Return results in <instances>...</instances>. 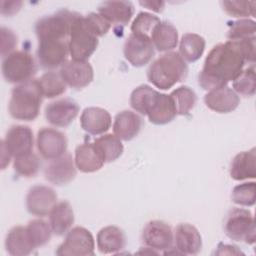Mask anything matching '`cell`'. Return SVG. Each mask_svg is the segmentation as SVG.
<instances>
[{
	"instance_id": "8992f818",
	"label": "cell",
	"mask_w": 256,
	"mask_h": 256,
	"mask_svg": "<svg viewBox=\"0 0 256 256\" xmlns=\"http://www.w3.org/2000/svg\"><path fill=\"white\" fill-rule=\"evenodd\" d=\"M36 72V62L26 51H14L3 59L2 74L7 82L24 83L31 80Z\"/></svg>"
},
{
	"instance_id": "9a60e30c",
	"label": "cell",
	"mask_w": 256,
	"mask_h": 256,
	"mask_svg": "<svg viewBox=\"0 0 256 256\" xmlns=\"http://www.w3.org/2000/svg\"><path fill=\"white\" fill-rule=\"evenodd\" d=\"M2 144L14 158L25 155L32 152L33 132L28 126L14 125L7 131Z\"/></svg>"
},
{
	"instance_id": "74e56055",
	"label": "cell",
	"mask_w": 256,
	"mask_h": 256,
	"mask_svg": "<svg viewBox=\"0 0 256 256\" xmlns=\"http://www.w3.org/2000/svg\"><path fill=\"white\" fill-rule=\"evenodd\" d=\"M39 168H40L39 158L33 152L16 157L14 160L15 172L18 175L23 177L35 176L38 173Z\"/></svg>"
},
{
	"instance_id": "cb8c5ba5",
	"label": "cell",
	"mask_w": 256,
	"mask_h": 256,
	"mask_svg": "<svg viewBox=\"0 0 256 256\" xmlns=\"http://www.w3.org/2000/svg\"><path fill=\"white\" fill-rule=\"evenodd\" d=\"M5 247L7 252L13 256H26L36 249L27 232V228L23 226L13 227L8 232Z\"/></svg>"
},
{
	"instance_id": "f6af8a7d",
	"label": "cell",
	"mask_w": 256,
	"mask_h": 256,
	"mask_svg": "<svg viewBox=\"0 0 256 256\" xmlns=\"http://www.w3.org/2000/svg\"><path fill=\"white\" fill-rule=\"evenodd\" d=\"M218 250L216 251V254H229V255H234V254H242V252L240 250L237 249L236 246L233 245H227V244H222L220 243L218 245Z\"/></svg>"
},
{
	"instance_id": "83f0119b",
	"label": "cell",
	"mask_w": 256,
	"mask_h": 256,
	"mask_svg": "<svg viewBox=\"0 0 256 256\" xmlns=\"http://www.w3.org/2000/svg\"><path fill=\"white\" fill-rule=\"evenodd\" d=\"M74 223V213L67 201L57 203L49 214V224L54 234H65Z\"/></svg>"
},
{
	"instance_id": "7402d4cb",
	"label": "cell",
	"mask_w": 256,
	"mask_h": 256,
	"mask_svg": "<svg viewBox=\"0 0 256 256\" xmlns=\"http://www.w3.org/2000/svg\"><path fill=\"white\" fill-rule=\"evenodd\" d=\"M141 127V117L133 111L124 110L115 116L113 131L120 140L129 141L138 135Z\"/></svg>"
},
{
	"instance_id": "30bf717a",
	"label": "cell",
	"mask_w": 256,
	"mask_h": 256,
	"mask_svg": "<svg viewBox=\"0 0 256 256\" xmlns=\"http://www.w3.org/2000/svg\"><path fill=\"white\" fill-rule=\"evenodd\" d=\"M69 47L67 40L39 41L37 57L40 65L45 69H55L63 66L67 61Z\"/></svg>"
},
{
	"instance_id": "4dcf8cb0",
	"label": "cell",
	"mask_w": 256,
	"mask_h": 256,
	"mask_svg": "<svg viewBox=\"0 0 256 256\" xmlns=\"http://www.w3.org/2000/svg\"><path fill=\"white\" fill-rule=\"evenodd\" d=\"M158 91L148 85H140L135 88L130 96V105L138 113L147 115Z\"/></svg>"
},
{
	"instance_id": "8fae6325",
	"label": "cell",
	"mask_w": 256,
	"mask_h": 256,
	"mask_svg": "<svg viewBox=\"0 0 256 256\" xmlns=\"http://www.w3.org/2000/svg\"><path fill=\"white\" fill-rule=\"evenodd\" d=\"M154 46L151 39L131 33L124 44V56L135 67H142L154 56Z\"/></svg>"
},
{
	"instance_id": "7bdbcfd3",
	"label": "cell",
	"mask_w": 256,
	"mask_h": 256,
	"mask_svg": "<svg viewBox=\"0 0 256 256\" xmlns=\"http://www.w3.org/2000/svg\"><path fill=\"white\" fill-rule=\"evenodd\" d=\"M17 45V37L14 32L8 28H1V55L6 57L12 53L13 49Z\"/></svg>"
},
{
	"instance_id": "bcb514c9",
	"label": "cell",
	"mask_w": 256,
	"mask_h": 256,
	"mask_svg": "<svg viewBox=\"0 0 256 256\" xmlns=\"http://www.w3.org/2000/svg\"><path fill=\"white\" fill-rule=\"evenodd\" d=\"M140 5L148 8L149 10L155 11V12H162L165 6V3L163 1H140Z\"/></svg>"
},
{
	"instance_id": "4fadbf2b",
	"label": "cell",
	"mask_w": 256,
	"mask_h": 256,
	"mask_svg": "<svg viewBox=\"0 0 256 256\" xmlns=\"http://www.w3.org/2000/svg\"><path fill=\"white\" fill-rule=\"evenodd\" d=\"M57 204L55 191L45 185L33 186L26 196V208L32 215L43 217L49 215Z\"/></svg>"
},
{
	"instance_id": "e0dca14e",
	"label": "cell",
	"mask_w": 256,
	"mask_h": 256,
	"mask_svg": "<svg viewBox=\"0 0 256 256\" xmlns=\"http://www.w3.org/2000/svg\"><path fill=\"white\" fill-rule=\"evenodd\" d=\"M79 113L78 104L71 99H60L51 102L45 108L46 120L57 127L70 125Z\"/></svg>"
},
{
	"instance_id": "7c38bea8",
	"label": "cell",
	"mask_w": 256,
	"mask_h": 256,
	"mask_svg": "<svg viewBox=\"0 0 256 256\" xmlns=\"http://www.w3.org/2000/svg\"><path fill=\"white\" fill-rule=\"evenodd\" d=\"M37 148L43 158L56 159L66 153V136L56 129L42 128L37 134Z\"/></svg>"
},
{
	"instance_id": "e575fe53",
	"label": "cell",
	"mask_w": 256,
	"mask_h": 256,
	"mask_svg": "<svg viewBox=\"0 0 256 256\" xmlns=\"http://www.w3.org/2000/svg\"><path fill=\"white\" fill-rule=\"evenodd\" d=\"M26 228L31 241L36 248L44 246L46 243H48L53 233L50 224L42 219L30 221Z\"/></svg>"
},
{
	"instance_id": "277c9868",
	"label": "cell",
	"mask_w": 256,
	"mask_h": 256,
	"mask_svg": "<svg viewBox=\"0 0 256 256\" xmlns=\"http://www.w3.org/2000/svg\"><path fill=\"white\" fill-rule=\"evenodd\" d=\"M98 37L88 26L85 17L78 15L72 23L68 47L72 60L86 61L96 50Z\"/></svg>"
},
{
	"instance_id": "f546056e",
	"label": "cell",
	"mask_w": 256,
	"mask_h": 256,
	"mask_svg": "<svg viewBox=\"0 0 256 256\" xmlns=\"http://www.w3.org/2000/svg\"><path fill=\"white\" fill-rule=\"evenodd\" d=\"M205 39L195 33H186L182 36L179 46V55L184 61H197L205 50Z\"/></svg>"
},
{
	"instance_id": "7dc6e473",
	"label": "cell",
	"mask_w": 256,
	"mask_h": 256,
	"mask_svg": "<svg viewBox=\"0 0 256 256\" xmlns=\"http://www.w3.org/2000/svg\"><path fill=\"white\" fill-rule=\"evenodd\" d=\"M11 157L12 156L10 155V153L7 151L5 146L2 144V153H1V167H2V169H4L9 164Z\"/></svg>"
},
{
	"instance_id": "d6986e66",
	"label": "cell",
	"mask_w": 256,
	"mask_h": 256,
	"mask_svg": "<svg viewBox=\"0 0 256 256\" xmlns=\"http://www.w3.org/2000/svg\"><path fill=\"white\" fill-rule=\"evenodd\" d=\"M204 102L209 109L217 113H229L238 107L240 99L233 89L223 86L210 90L205 95Z\"/></svg>"
},
{
	"instance_id": "f1b7e54d",
	"label": "cell",
	"mask_w": 256,
	"mask_h": 256,
	"mask_svg": "<svg viewBox=\"0 0 256 256\" xmlns=\"http://www.w3.org/2000/svg\"><path fill=\"white\" fill-rule=\"evenodd\" d=\"M151 41L158 51L166 52L174 49L178 43V31L169 22L161 21L155 28Z\"/></svg>"
},
{
	"instance_id": "5bb4252c",
	"label": "cell",
	"mask_w": 256,
	"mask_h": 256,
	"mask_svg": "<svg viewBox=\"0 0 256 256\" xmlns=\"http://www.w3.org/2000/svg\"><path fill=\"white\" fill-rule=\"evenodd\" d=\"M76 172L75 161H73L71 154L68 152L51 160L44 169L46 180L57 186L71 182L75 178Z\"/></svg>"
},
{
	"instance_id": "8d00e7d4",
	"label": "cell",
	"mask_w": 256,
	"mask_h": 256,
	"mask_svg": "<svg viewBox=\"0 0 256 256\" xmlns=\"http://www.w3.org/2000/svg\"><path fill=\"white\" fill-rule=\"evenodd\" d=\"M234 91L243 96H253L256 89L255 67H250L242 70V72L233 80Z\"/></svg>"
},
{
	"instance_id": "ffe728a7",
	"label": "cell",
	"mask_w": 256,
	"mask_h": 256,
	"mask_svg": "<svg viewBox=\"0 0 256 256\" xmlns=\"http://www.w3.org/2000/svg\"><path fill=\"white\" fill-rule=\"evenodd\" d=\"M81 127L84 131L92 134H103L111 126V116L109 112L100 107L85 108L80 117Z\"/></svg>"
},
{
	"instance_id": "d4e9b609",
	"label": "cell",
	"mask_w": 256,
	"mask_h": 256,
	"mask_svg": "<svg viewBox=\"0 0 256 256\" xmlns=\"http://www.w3.org/2000/svg\"><path fill=\"white\" fill-rule=\"evenodd\" d=\"M176 115V109L171 96L158 92L147 113L150 122L156 125H164L171 122Z\"/></svg>"
},
{
	"instance_id": "ab89813d",
	"label": "cell",
	"mask_w": 256,
	"mask_h": 256,
	"mask_svg": "<svg viewBox=\"0 0 256 256\" xmlns=\"http://www.w3.org/2000/svg\"><path fill=\"white\" fill-rule=\"evenodd\" d=\"M227 37L231 41L255 37V22L250 19L238 20L230 26Z\"/></svg>"
},
{
	"instance_id": "2e32d148",
	"label": "cell",
	"mask_w": 256,
	"mask_h": 256,
	"mask_svg": "<svg viewBox=\"0 0 256 256\" xmlns=\"http://www.w3.org/2000/svg\"><path fill=\"white\" fill-rule=\"evenodd\" d=\"M60 75L66 85L81 89L89 85L93 80V68L87 61H67L60 69Z\"/></svg>"
},
{
	"instance_id": "6da1fadb",
	"label": "cell",
	"mask_w": 256,
	"mask_h": 256,
	"mask_svg": "<svg viewBox=\"0 0 256 256\" xmlns=\"http://www.w3.org/2000/svg\"><path fill=\"white\" fill-rule=\"evenodd\" d=\"M246 60L236 41L215 45L208 53L198 83L205 90L226 86L243 70Z\"/></svg>"
},
{
	"instance_id": "1f68e13d",
	"label": "cell",
	"mask_w": 256,
	"mask_h": 256,
	"mask_svg": "<svg viewBox=\"0 0 256 256\" xmlns=\"http://www.w3.org/2000/svg\"><path fill=\"white\" fill-rule=\"evenodd\" d=\"M101 152L105 162H112L118 159L123 153V144L121 140L112 134H105L94 141Z\"/></svg>"
},
{
	"instance_id": "ee69618b",
	"label": "cell",
	"mask_w": 256,
	"mask_h": 256,
	"mask_svg": "<svg viewBox=\"0 0 256 256\" xmlns=\"http://www.w3.org/2000/svg\"><path fill=\"white\" fill-rule=\"evenodd\" d=\"M22 6L21 1H3L1 2V13L3 15H8L11 16L15 13H17Z\"/></svg>"
},
{
	"instance_id": "60d3db41",
	"label": "cell",
	"mask_w": 256,
	"mask_h": 256,
	"mask_svg": "<svg viewBox=\"0 0 256 256\" xmlns=\"http://www.w3.org/2000/svg\"><path fill=\"white\" fill-rule=\"evenodd\" d=\"M224 11L232 17L255 16V1H223Z\"/></svg>"
},
{
	"instance_id": "7a4b0ae2",
	"label": "cell",
	"mask_w": 256,
	"mask_h": 256,
	"mask_svg": "<svg viewBox=\"0 0 256 256\" xmlns=\"http://www.w3.org/2000/svg\"><path fill=\"white\" fill-rule=\"evenodd\" d=\"M188 75V66L177 52H167L152 62L147 78L155 87L167 90L183 81Z\"/></svg>"
},
{
	"instance_id": "4316f807",
	"label": "cell",
	"mask_w": 256,
	"mask_h": 256,
	"mask_svg": "<svg viewBox=\"0 0 256 256\" xmlns=\"http://www.w3.org/2000/svg\"><path fill=\"white\" fill-rule=\"evenodd\" d=\"M256 149L238 153L232 160L230 166V175L234 180L241 181L245 179H253L256 176L255 168Z\"/></svg>"
},
{
	"instance_id": "f35d334b",
	"label": "cell",
	"mask_w": 256,
	"mask_h": 256,
	"mask_svg": "<svg viewBox=\"0 0 256 256\" xmlns=\"http://www.w3.org/2000/svg\"><path fill=\"white\" fill-rule=\"evenodd\" d=\"M232 201L241 206H253L255 204V182H245L234 187L231 195Z\"/></svg>"
},
{
	"instance_id": "d590c367",
	"label": "cell",
	"mask_w": 256,
	"mask_h": 256,
	"mask_svg": "<svg viewBox=\"0 0 256 256\" xmlns=\"http://www.w3.org/2000/svg\"><path fill=\"white\" fill-rule=\"evenodd\" d=\"M160 22L157 16L147 12H140L131 25V31L133 34L151 39L155 28Z\"/></svg>"
},
{
	"instance_id": "44dd1931",
	"label": "cell",
	"mask_w": 256,
	"mask_h": 256,
	"mask_svg": "<svg viewBox=\"0 0 256 256\" xmlns=\"http://www.w3.org/2000/svg\"><path fill=\"white\" fill-rule=\"evenodd\" d=\"M76 168L84 173L98 171L105 163L104 158L94 143H83L75 150Z\"/></svg>"
},
{
	"instance_id": "836d02e7",
	"label": "cell",
	"mask_w": 256,
	"mask_h": 256,
	"mask_svg": "<svg viewBox=\"0 0 256 256\" xmlns=\"http://www.w3.org/2000/svg\"><path fill=\"white\" fill-rule=\"evenodd\" d=\"M177 115H187L197 102L196 93L188 86H181L170 94Z\"/></svg>"
},
{
	"instance_id": "52a82bcc",
	"label": "cell",
	"mask_w": 256,
	"mask_h": 256,
	"mask_svg": "<svg viewBox=\"0 0 256 256\" xmlns=\"http://www.w3.org/2000/svg\"><path fill=\"white\" fill-rule=\"evenodd\" d=\"M224 230L226 235L234 241H244L248 244L255 242L254 218L247 209H231L226 216Z\"/></svg>"
},
{
	"instance_id": "3957f363",
	"label": "cell",
	"mask_w": 256,
	"mask_h": 256,
	"mask_svg": "<svg viewBox=\"0 0 256 256\" xmlns=\"http://www.w3.org/2000/svg\"><path fill=\"white\" fill-rule=\"evenodd\" d=\"M42 97L38 79H31L16 85L9 101L10 115L17 120H34L39 114Z\"/></svg>"
},
{
	"instance_id": "9c48e42d",
	"label": "cell",
	"mask_w": 256,
	"mask_h": 256,
	"mask_svg": "<svg viewBox=\"0 0 256 256\" xmlns=\"http://www.w3.org/2000/svg\"><path fill=\"white\" fill-rule=\"evenodd\" d=\"M174 235L171 227L160 220L148 222L142 231V241L151 250L166 251L172 248Z\"/></svg>"
},
{
	"instance_id": "ac0fdd59",
	"label": "cell",
	"mask_w": 256,
	"mask_h": 256,
	"mask_svg": "<svg viewBox=\"0 0 256 256\" xmlns=\"http://www.w3.org/2000/svg\"><path fill=\"white\" fill-rule=\"evenodd\" d=\"M173 241L176 250L184 255H196L202 248V238L199 231L188 223H181L176 227Z\"/></svg>"
},
{
	"instance_id": "603a6c76",
	"label": "cell",
	"mask_w": 256,
	"mask_h": 256,
	"mask_svg": "<svg viewBox=\"0 0 256 256\" xmlns=\"http://www.w3.org/2000/svg\"><path fill=\"white\" fill-rule=\"evenodd\" d=\"M98 13L111 24L126 25L133 16L134 6L129 1H105L98 7Z\"/></svg>"
},
{
	"instance_id": "484cf974",
	"label": "cell",
	"mask_w": 256,
	"mask_h": 256,
	"mask_svg": "<svg viewBox=\"0 0 256 256\" xmlns=\"http://www.w3.org/2000/svg\"><path fill=\"white\" fill-rule=\"evenodd\" d=\"M125 246L126 237L119 227L106 226L97 234V247L101 253H117L124 249Z\"/></svg>"
},
{
	"instance_id": "d6a6232c",
	"label": "cell",
	"mask_w": 256,
	"mask_h": 256,
	"mask_svg": "<svg viewBox=\"0 0 256 256\" xmlns=\"http://www.w3.org/2000/svg\"><path fill=\"white\" fill-rule=\"evenodd\" d=\"M39 86L43 97L54 98L62 95L66 91V83L60 73L49 71L43 74L39 79Z\"/></svg>"
},
{
	"instance_id": "ba28073f",
	"label": "cell",
	"mask_w": 256,
	"mask_h": 256,
	"mask_svg": "<svg viewBox=\"0 0 256 256\" xmlns=\"http://www.w3.org/2000/svg\"><path fill=\"white\" fill-rule=\"evenodd\" d=\"M94 238L89 230L84 227H74L58 247L56 254L60 256H90L94 255Z\"/></svg>"
},
{
	"instance_id": "b9f144b4",
	"label": "cell",
	"mask_w": 256,
	"mask_h": 256,
	"mask_svg": "<svg viewBox=\"0 0 256 256\" xmlns=\"http://www.w3.org/2000/svg\"><path fill=\"white\" fill-rule=\"evenodd\" d=\"M85 20L97 37H101L107 34L111 27V23L99 13H89L87 16H85Z\"/></svg>"
},
{
	"instance_id": "5b68a950",
	"label": "cell",
	"mask_w": 256,
	"mask_h": 256,
	"mask_svg": "<svg viewBox=\"0 0 256 256\" xmlns=\"http://www.w3.org/2000/svg\"><path fill=\"white\" fill-rule=\"evenodd\" d=\"M79 14L69 10H61L39 19L35 24V33L39 41L66 40L71 26Z\"/></svg>"
}]
</instances>
